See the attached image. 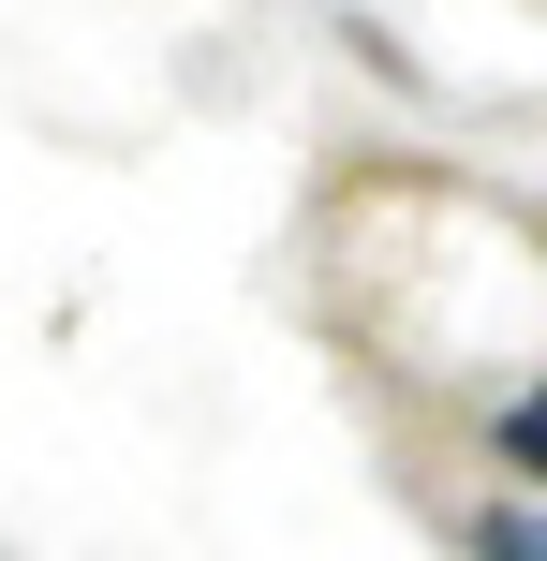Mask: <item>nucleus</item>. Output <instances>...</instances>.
<instances>
[{"label":"nucleus","instance_id":"f257e3e1","mask_svg":"<svg viewBox=\"0 0 547 561\" xmlns=\"http://www.w3.org/2000/svg\"><path fill=\"white\" fill-rule=\"evenodd\" d=\"M503 444H518V473H547V399H518V414H503ZM547 561V547H533Z\"/></svg>","mask_w":547,"mask_h":561}]
</instances>
